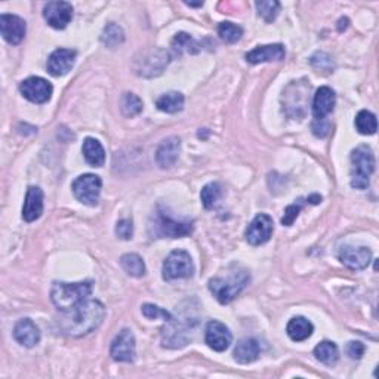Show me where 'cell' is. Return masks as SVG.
Returning a JSON list of instances; mask_svg holds the SVG:
<instances>
[{"label":"cell","mask_w":379,"mask_h":379,"mask_svg":"<svg viewBox=\"0 0 379 379\" xmlns=\"http://www.w3.org/2000/svg\"><path fill=\"white\" fill-rule=\"evenodd\" d=\"M106 318V307L97 300H88L80 303L74 308L63 313L58 320L60 329L67 337H85L97 330Z\"/></svg>","instance_id":"obj_1"},{"label":"cell","mask_w":379,"mask_h":379,"mask_svg":"<svg viewBox=\"0 0 379 379\" xmlns=\"http://www.w3.org/2000/svg\"><path fill=\"white\" fill-rule=\"evenodd\" d=\"M92 293L90 282H79V283H64L55 282L51 289V300L54 305L60 309L61 313L68 312L74 308L80 303L86 301Z\"/></svg>","instance_id":"obj_2"},{"label":"cell","mask_w":379,"mask_h":379,"mask_svg":"<svg viewBox=\"0 0 379 379\" xmlns=\"http://www.w3.org/2000/svg\"><path fill=\"white\" fill-rule=\"evenodd\" d=\"M250 280V275L246 270L237 268L234 271H229L227 277L224 275H218L209 280V291L213 293L220 304H229L236 296L242 292L246 284Z\"/></svg>","instance_id":"obj_3"},{"label":"cell","mask_w":379,"mask_h":379,"mask_svg":"<svg viewBox=\"0 0 379 379\" xmlns=\"http://www.w3.org/2000/svg\"><path fill=\"white\" fill-rule=\"evenodd\" d=\"M375 170V156L369 145H359L351 153V187L364 190Z\"/></svg>","instance_id":"obj_4"},{"label":"cell","mask_w":379,"mask_h":379,"mask_svg":"<svg viewBox=\"0 0 379 379\" xmlns=\"http://www.w3.org/2000/svg\"><path fill=\"white\" fill-rule=\"evenodd\" d=\"M148 233L153 236V239H179L190 236L193 233V224L175 221L162 211H159L152 216L150 225H148Z\"/></svg>","instance_id":"obj_5"},{"label":"cell","mask_w":379,"mask_h":379,"mask_svg":"<svg viewBox=\"0 0 379 379\" xmlns=\"http://www.w3.org/2000/svg\"><path fill=\"white\" fill-rule=\"evenodd\" d=\"M170 61V55L162 49L154 48L143 52L138 58H135L134 70L141 77H157L163 73Z\"/></svg>","instance_id":"obj_6"},{"label":"cell","mask_w":379,"mask_h":379,"mask_svg":"<svg viewBox=\"0 0 379 379\" xmlns=\"http://www.w3.org/2000/svg\"><path fill=\"white\" fill-rule=\"evenodd\" d=\"M309 94V85L305 82H291L283 90V110L292 119H303Z\"/></svg>","instance_id":"obj_7"},{"label":"cell","mask_w":379,"mask_h":379,"mask_svg":"<svg viewBox=\"0 0 379 379\" xmlns=\"http://www.w3.org/2000/svg\"><path fill=\"white\" fill-rule=\"evenodd\" d=\"M194 274V264L188 252L174 250L170 252L163 262V279L166 282L178 279H190Z\"/></svg>","instance_id":"obj_8"},{"label":"cell","mask_w":379,"mask_h":379,"mask_svg":"<svg viewBox=\"0 0 379 379\" xmlns=\"http://www.w3.org/2000/svg\"><path fill=\"white\" fill-rule=\"evenodd\" d=\"M102 181L98 175L85 174L74 179L72 190L79 202L88 206H97L101 196Z\"/></svg>","instance_id":"obj_9"},{"label":"cell","mask_w":379,"mask_h":379,"mask_svg":"<svg viewBox=\"0 0 379 379\" xmlns=\"http://www.w3.org/2000/svg\"><path fill=\"white\" fill-rule=\"evenodd\" d=\"M19 90L22 97L29 99L30 102H34V104H45V102H48L51 99L54 88L48 80L43 77H29L26 80H22L19 85Z\"/></svg>","instance_id":"obj_10"},{"label":"cell","mask_w":379,"mask_h":379,"mask_svg":"<svg viewBox=\"0 0 379 379\" xmlns=\"http://www.w3.org/2000/svg\"><path fill=\"white\" fill-rule=\"evenodd\" d=\"M110 355L113 360L122 363H131L135 360L136 346L135 337L131 329H123L120 334L111 342Z\"/></svg>","instance_id":"obj_11"},{"label":"cell","mask_w":379,"mask_h":379,"mask_svg":"<svg viewBox=\"0 0 379 379\" xmlns=\"http://www.w3.org/2000/svg\"><path fill=\"white\" fill-rule=\"evenodd\" d=\"M43 17L55 30H64L73 19V6L68 2H49L43 8Z\"/></svg>","instance_id":"obj_12"},{"label":"cell","mask_w":379,"mask_h":379,"mask_svg":"<svg viewBox=\"0 0 379 379\" xmlns=\"http://www.w3.org/2000/svg\"><path fill=\"white\" fill-rule=\"evenodd\" d=\"M274 232V224L271 216L267 213H259L254 218L246 229V240L252 246H261L267 243Z\"/></svg>","instance_id":"obj_13"},{"label":"cell","mask_w":379,"mask_h":379,"mask_svg":"<svg viewBox=\"0 0 379 379\" xmlns=\"http://www.w3.org/2000/svg\"><path fill=\"white\" fill-rule=\"evenodd\" d=\"M204 341L209 346V348H212L213 351L223 353L229 347V344H232L233 341V335L224 323L213 320V321H209L208 326H206Z\"/></svg>","instance_id":"obj_14"},{"label":"cell","mask_w":379,"mask_h":379,"mask_svg":"<svg viewBox=\"0 0 379 379\" xmlns=\"http://www.w3.org/2000/svg\"><path fill=\"white\" fill-rule=\"evenodd\" d=\"M0 31L9 45H18L26 38V21L18 15L2 14L0 15Z\"/></svg>","instance_id":"obj_15"},{"label":"cell","mask_w":379,"mask_h":379,"mask_svg":"<svg viewBox=\"0 0 379 379\" xmlns=\"http://www.w3.org/2000/svg\"><path fill=\"white\" fill-rule=\"evenodd\" d=\"M339 259L350 270H364L371 264L372 252L364 246H346L339 252Z\"/></svg>","instance_id":"obj_16"},{"label":"cell","mask_w":379,"mask_h":379,"mask_svg":"<svg viewBox=\"0 0 379 379\" xmlns=\"http://www.w3.org/2000/svg\"><path fill=\"white\" fill-rule=\"evenodd\" d=\"M181 153V140L178 136H169L166 140L162 141V144L159 145L157 153H156V160L157 165L162 169H169L172 166H175L178 162V157Z\"/></svg>","instance_id":"obj_17"},{"label":"cell","mask_w":379,"mask_h":379,"mask_svg":"<svg viewBox=\"0 0 379 379\" xmlns=\"http://www.w3.org/2000/svg\"><path fill=\"white\" fill-rule=\"evenodd\" d=\"M76 56H77V52L72 49L54 51L48 60V72L55 77L67 74L73 68Z\"/></svg>","instance_id":"obj_18"},{"label":"cell","mask_w":379,"mask_h":379,"mask_svg":"<svg viewBox=\"0 0 379 379\" xmlns=\"http://www.w3.org/2000/svg\"><path fill=\"white\" fill-rule=\"evenodd\" d=\"M286 51L284 46L280 43L274 45H264L258 46L254 51L246 54V61L250 64H261V63H271V61H282L284 60Z\"/></svg>","instance_id":"obj_19"},{"label":"cell","mask_w":379,"mask_h":379,"mask_svg":"<svg viewBox=\"0 0 379 379\" xmlns=\"http://www.w3.org/2000/svg\"><path fill=\"white\" fill-rule=\"evenodd\" d=\"M14 338L22 347L33 348L40 342V330L30 318H21L14 328Z\"/></svg>","instance_id":"obj_20"},{"label":"cell","mask_w":379,"mask_h":379,"mask_svg":"<svg viewBox=\"0 0 379 379\" xmlns=\"http://www.w3.org/2000/svg\"><path fill=\"white\" fill-rule=\"evenodd\" d=\"M337 97L335 92L328 86H321L317 89L313 99V116L316 120L326 119V116L334 111Z\"/></svg>","instance_id":"obj_21"},{"label":"cell","mask_w":379,"mask_h":379,"mask_svg":"<svg viewBox=\"0 0 379 379\" xmlns=\"http://www.w3.org/2000/svg\"><path fill=\"white\" fill-rule=\"evenodd\" d=\"M43 213V191L39 187H30L26 194L24 208H22V218L27 223L39 220Z\"/></svg>","instance_id":"obj_22"},{"label":"cell","mask_w":379,"mask_h":379,"mask_svg":"<svg viewBox=\"0 0 379 379\" xmlns=\"http://www.w3.org/2000/svg\"><path fill=\"white\" fill-rule=\"evenodd\" d=\"M261 354V347L257 339L246 338L240 341L234 348V360L240 364H249L254 363Z\"/></svg>","instance_id":"obj_23"},{"label":"cell","mask_w":379,"mask_h":379,"mask_svg":"<svg viewBox=\"0 0 379 379\" xmlns=\"http://www.w3.org/2000/svg\"><path fill=\"white\" fill-rule=\"evenodd\" d=\"M82 152L85 156V160L94 168H101L106 163V152L104 147L95 138H86L83 141Z\"/></svg>","instance_id":"obj_24"},{"label":"cell","mask_w":379,"mask_h":379,"mask_svg":"<svg viewBox=\"0 0 379 379\" xmlns=\"http://www.w3.org/2000/svg\"><path fill=\"white\" fill-rule=\"evenodd\" d=\"M314 326L312 321H308L305 317H293L288 323V328H286V332L292 341L295 342H301L308 339L313 335Z\"/></svg>","instance_id":"obj_25"},{"label":"cell","mask_w":379,"mask_h":379,"mask_svg":"<svg viewBox=\"0 0 379 379\" xmlns=\"http://www.w3.org/2000/svg\"><path fill=\"white\" fill-rule=\"evenodd\" d=\"M184 102H186V99H184V95L179 94V92H168V94L157 98L156 107L163 113L174 114L184 108Z\"/></svg>","instance_id":"obj_26"},{"label":"cell","mask_w":379,"mask_h":379,"mask_svg":"<svg viewBox=\"0 0 379 379\" xmlns=\"http://www.w3.org/2000/svg\"><path fill=\"white\" fill-rule=\"evenodd\" d=\"M316 359L326 366H334L339 359V351L335 342L323 341L314 348Z\"/></svg>","instance_id":"obj_27"},{"label":"cell","mask_w":379,"mask_h":379,"mask_svg":"<svg viewBox=\"0 0 379 379\" xmlns=\"http://www.w3.org/2000/svg\"><path fill=\"white\" fill-rule=\"evenodd\" d=\"M172 49L177 55L182 54H199L200 52V43L194 40L190 34L187 33H178L175 39L172 40Z\"/></svg>","instance_id":"obj_28"},{"label":"cell","mask_w":379,"mask_h":379,"mask_svg":"<svg viewBox=\"0 0 379 379\" xmlns=\"http://www.w3.org/2000/svg\"><path fill=\"white\" fill-rule=\"evenodd\" d=\"M120 266L132 277H141L145 274V264L143 258L136 254H124L120 258Z\"/></svg>","instance_id":"obj_29"},{"label":"cell","mask_w":379,"mask_h":379,"mask_svg":"<svg viewBox=\"0 0 379 379\" xmlns=\"http://www.w3.org/2000/svg\"><path fill=\"white\" fill-rule=\"evenodd\" d=\"M101 42L110 49L118 48V46H120L124 42V33H123L122 27L114 24V22H110V24L104 29V31H102V34H101Z\"/></svg>","instance_id":"obj_30"},{"label":"cell","mask_w":379,"mask_h":379,"mask_svg":"<svg viewBox=\"0 0 379 379\" xmlns=\"http://www.w3.org/2000/svg\"><path fill=\"white\" fill-rule=\"evenodd\" d=\"M355 128L362 135H373L378 129L376 116L373 113L362 110L357 116H355Z\"/></svg>","instance_id":"obj_31"},{"label":"cell","mask_w":379,"mask_h":379,"mask_svg":"<svg viewBox=\"0 0 379 379\" xmlns=\"http://www.w3.org/2000/svg\"><path fill=\"white\" fill-rule=\"evenodd\" d=\"M221 196H223V188L218 182L208 184V186L203 187V190L200 193L202 203L206 209H213L216 203L220 202Z\"/></svg>","instance_id":"obj_32"},{"label":"cell","mask_w":379,"mask_h":379,"mask_svg":"<svg viewBox=\"0 0 379 379\" xmlns=\"http://www.w3.org/2000/svg\"><path fill=\"white\" fill-rule=\"evenodd\" d=\"M143 101L138 98L135 94H129V92H126L122 97L120 101V108L123 116L126 118H135L143 111Z\"/></svg>","instance_id":"obj_33"},{"label":"cell","mask_w":379,"mask_h":379,"mask_svg":"<svg viewBox=\"0 0 379 379\" xmlns=\"http://www.w3.org/2000/svg\"><path fill=\"white\" fill-rule=\"evenodd\" d=\"M218 34H220L221 39L227 43H236L243 36V29L233 24V22H221L220 27H218Z\"/></svg>","instance_id":"obj_34"},{"label":"cell","mask_w":379,"mask_h":379,"mask_svg":"<svg viewBox=\"0 0 379 379\" xmlns=\"http://www.w3.org/2000/svg\"><path fill=\"white\" fill-rule=\"evenodd\" d=\"M255 6L258 14L267 22H273L280 13V2H275V0H262V2H257Z\"/></svg>","instance_id":"obj_35"},{"label":"cell","mask_w":379,"mask_h":379,"mask_svg":"<svg viewBox=\"0 0 379 379\" xmlns=\"http://www.w3.org/2000/svg\"><path fill=\"white\" fill-rule=\"evenodd\" d=\"M141 312L147 318H150V320L163 318L165 321H169L172 318V314L169 312H166L165 308H160V307L153 305V304H144L143 308H141Z\"/></svg>","instance_id":"obj_36"},{"label":"cell","mask_w":379,"mask_h":379,"mask_svg":"<svg viewBox=\"0 0 379 379\" xmlns=\"http://www.w3.org/2000/svg\"><path fill=\"white\" fill-rule=\"evenodd\" d=\"M116 234L123 239V240H129L132 239L134 234V224L131 220H122L116 225Z\"/></svg>","instance_id":"obj_37"},{"label":"cell","mask_w":379,"mask_h":379,"mask_svg":"<svg viewBox=\"0 0 379 379\" xmlns=\"http://www.w3.org/2000/svg\"><path fill=\"white\" fill-rule=\"evenodd\" d=\"M301 212V204H291L288 206V208H286L284 211V216L282 218V224L286 225V227H289L293 224V221L298 218V215H300Z\"/></svg>","instance_id":"obj_38"},{"label":"cell","mask_w":379,"mask_h":379,"mask_svg":"<svg viewBox=\"0 0 379 379\" xmlns=\"http://www.w3.org/2000/svg\"><path fill=\"white\" fill-rule=\"evenodd\" d=\"M330 122H328L326 119H320V120H314L313 123V134L318 138H325L329 135L330 132Z\"/></svg>","instance_id":"obj_39"},{"label":"cell","mask_w":379,"mask_h":379,"mask_svg":"<svg viewBox=\"0 0 379 379\" xmlns=\"http://www.w3.org/2000/svg\"><path fill=\"white\" fill-rule=\"evenodd\" d=\"M364 350H366L364 346L359 341H351V342H348V346H347V354L354 360L362 359V355L364 354Z\"/></svg>","instance_id":"obj_40"},{"label":"cell","mask_w":379,"mask_h":379,"mask_svg":"<svg viewBox=\"0 0 379 379\" xmlns=\"http://www.w3.org/2000/svg\"><path fill=\"white\" fill-rule=\"evenodd\" d=\"M186 5L193 6V8H196V6H203V2H200V3H186Z\"/></svg>","instance_id":"obj_41"}]
</instances>
